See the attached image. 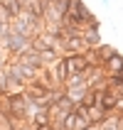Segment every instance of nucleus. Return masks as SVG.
<instances>
[{"mask_svg":"<svg viewBox=\"0 0 123 130\" xmlns=\"http://www.w3.org/2000/svg\"><path fill=\"white\" fill-rule=\"evenodd\" d=\"M116 47H108V44H99V47H94V57H96V66H101L103 61H106V59L108 57H113V54H116Z\"/></svg>","mask_w":123,"mask_h":130,"instance_id":"nucleus-5","label":"nucleus"},{"mask_svg":"<svg viewBox=\"0 0 123 130\" xmlns=\"http://www.w3.org/2000/svg\"><path fill=\"white\" fill-rule=\"evenodd\" d=\"M116 103H118V96L113 93V91H103L101 93V103H99V106H101L106 113H116Z\"/></svg>","mask_w":123,"mask_h":130,"instance_id":"nucleus-7","label":"nucleus"},{"mask_svg":"<svg viewBox=\"0 0 123 130\" xmlns=\"http://www.w3.org/2000/svg\"><path fill=\"white\" fill-rule=\"evenodd\" d=\"M0 59H3V61H7V52H5V47H3V42H0Z\"/></svg>","mask_w":123,"mask_h":130,"instance_id":"nucleus-15","label":"nucleus"},{"mask_svg":"<svg viewBox=\"0 0 123 130\" xmlns=\"http://www.w3.org/2000/svg\"><path fill=\"white\" fill-rule=\"evenodd\" d=\"M0 3H3V7L10 12V17H17L20 10H22V3H20V0H0Z\"/></svg>","mask_w":123,"mask_h":130,"instance_id":"nucleus-10","label":"nucleus"},{"mask_svg":"<svg viewBox=\"0 0 123 130\" xmlns=\"http://www.w3.org/2000/svg\"><path fill=\"white\" fill-rule=\"evenodd\" d=\"M64 64H66V76H72V74H84V71L91 69V61L86 59V54H66Z\"/></svg>","mask_w":123,"mask_h":130,"instance_id":"nucleus-2","label":"nucleus"},{"mask_svg":"<svg viewBox=\"0 0 123 130\" xmlns=\"http://www.w3.org/2000/svg\"><path fill=\"white\" fill-rule=\"evenodd\" d=\"M15 61H20L22 66H30V69H42V59H39V52H35L32 47L30 49H25L20 54V57H15Z\"/></svg>","mask_w":123,"mask_h":130,"instance_id":"nucleus-3","label":"nucleus"},{"mask_svg":"<svg viewBox=\"0 0 123 130\" xmlns=\"http://www.w3.org/2000/svg\"><path fill=\"white\" fill-rule=\"evenodd\" d=\"M30 123L32 125H47L49 123V108H39L35 116L30 118Z\"/></svg>","mask_w":123,"mask_h":130,"instance_id":"nucleus-9","label":"nucleus"},{"mask_svg":"<svg viewBox=\"0 0 123 130\" xmlns=\"http://www.w3.org/2000/svg\"><path fill=\"white\" fill-rule=\"evenodd\" d=\"M116 76H118V79H123V69H121V71H118V74H116Z\"/></svg>","mask_w":123,"mask_h":130,"instance_id":"nucleus-16","label":"nucleus"},{"mask_svg":"<svg viewBox=\"0 0 123 130\" xmlns=\"http://www.w3.org/2000/svg\"><path fill=\"white\" fill-rule=\"evenodd\" d=\"M111 91H113L116 96H123V81H118V84H116L113 88H111Z\"/></svg>","mask_w":123,"mask_h":130,"instance_id":"nucleus-13","label":"nucleus"},{"mask_svg":"<svg viewBox=\"0 0 123 130\" xmlns=\"http://www.w3.org/2000/svg\"><path fill=\"white\" fill-rule=\"evenodd\" d=\"M30 125H32V123H30ZM32 130H52V125L49 123H47V125H32Z\"/></svg>","mask_w":123,"mask_h":130,"instance_id":"nucleus-14","label":"nucleus"},{"mask_svg":"<svg viewBox=\"0 0 123 130\" xmlns=\"http://www.w3.org/2000/svg\"><path fill=\"white\" fill-rule=\"evenodd\" d=\"M62 57L57 49H44V52H39V59H42V64L47 66V64H52V61H57V59Z\"/></svg>","mask_w":123,"mask_h":130,"instance_id":"nucleus-11","label":"nucleus"},{"mask_svg":"<svg viewBox=\"0 0 123 130\" xmlns=\"http://www.w3.org/2000/svg\"><path fill=\"white\" fill-rule=\"evenodd\" d=\"M81 37H84V42H86L89 47H99V44H101L99 27H86V29H81Z\"/></svg>","mask_w":123,"mask_h":130,"instance_id":"nucleus-8","label":"nucleus"},{"mask_svg":"<svg viewBox=\"0 0 123 130\" xmlns=\"http://www.w3.org/2000/svg\"><path fill=\"white\" fill-rule=\"evenodd\" d=\"M108 116H111V113H106L101 106H89V113H86V118H89V123H91V125H101Z\"/></svg>","mask_w":123,"mask_h":130,"instance_id":"nucleus-6","label":"nucleus"},{"mask_svg":"<svg viewBox=\"0 0 123 130\" xmlns=\"http://www.w3.org/2000/svg\"><path fill=\"white\" fill-rule=\"evenodd\" d=\"M101 69L106 71V76H111V74H118V71L123 69V54H121V52H116L113 57H108V59L101 64Z\"/></svg>","mask_w":123,"mask_h":130,"instance_id":"nucleus-4","label":"nucleus"},{"mask_svg":"<svg viewBox=\"0 0 123 130\" xmlns=\"http://www.w3.org/2000/svg\"><path fill=\"white\" fill-rule=\"evenodd\" d=\"M101 3H103V5H108V3H111V0H101Z\"/></svg>","mask_w":123,"mask_h":130,"instance_id":"nucleus-17","label":"nucleus"},{"mask_svg":"<svg viewBox=\"0 0 123 130\" xmlns=\"http://www.w3.org/2000/svg\"><path fill=\"white\" fill-rule=\"evenodd\" d=\"M7 35H10V25H3V22H0V42H3Z\"/></svg>","mask_w":123,"mask_h":130,"instance_id":"nucleus-12","label":"nucleus"},{"mask_svg":"<svg viewBox=\"0 0 123 130\" xmlns=\"http://www.w3.org/2000/svg\"><path fill=\"white\" fill-rule=\"evenodd\" d=\"M3 47H5V52H7V59H15V57H20L25 49H30V39L10 32V35L3 39Z\"/></svg>","mask_w":123,"mask_h":130,"instance_id":"nucleus-1","label":"nucleus"}]
</instances>
